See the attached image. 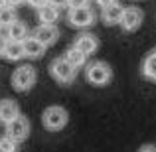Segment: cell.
I'll list each match as a JSON object with an SVG mask.
<instances>
[{"label": "cell", "mask_w": 156, "mask_h": 152, "mask_svg": "<svg viewBox=\"0 0 156 152\" xmlns=\"http://www.w3.org/2000/svg\"><path fill=\"white\" fill-rule=\"evenodd\" d=\"M85 77L91 85L97 87H103V85L111 83L113 79V69L107 61H91V63L85 65Z\"/></svg>", "instance_id": "cell-1"}, {"label": "cell", "mask_w": 156, "mask_h": 152, "mask_svg": "<svg viewBox=\"0 0 156 152\" xmlns=\"http://www.w3.org/2000/svg\"><path fill=\"white\" fill-rule=\"evenodd\" d=\"M36 81H38V71H36L32 65H20V67L14 69V73H12V87L18 93L30 91L36 85Z\"/></svg>", "instance_id": "cell-2"}, {"label": "cell", "mask_w": 156, "mask_h": 152, "mask_svg": "<svg viewBox=\"0 0 156 152\" xmlns=\"http://www.w3.org/2000/svg\"><path fill=\"white\" fill-rule=\"evenodd\" d=\"M67 122H69V113L59 105H51L42 113V125L51 133L61 130Z\"/></svg>", "instance_id": "cell-3"}, {"label": "cell", "mask_w": 156, "mask_h": 152, "mask_svg": "<svg viewBox=\"0 0 156 152\" xmlns=\"http://www.w3.org/2000/svg\"><path fill=\"white\" fill-rule=\"evenodd\" d=\"M50 75L57 83H63V85H69L75 81L77 77V69L69 63L65 57H55V59L50 63Z\"/></svg>", "instance_id": "cell-4"}, {"label": "cell", "mask_w": 156, "mask_h": 152, "mask_svg": "<svg viewBox=\"0 0 156 152\" xmlns=\"http://www.w3.org/2000/svg\"><path fill=\"white\" fill-rule=\"evenodd\" d=\"M67 22L71 24L73 28H79V30H85V28H91L93 24H95V12H93L89 6H81V8H69Z\"/></svg>", "instance_id": "cell-5"}, {"label": "cell", "mask_w": 156, "mask_h": 152, "mask_svg": "<svg viewBox=\"0 0 156 152\" xmlns=\"http://www.w3.org/2000/svg\"><path fill=\"white\" fill-rule=\"evenodd\" d=\"M142 20H144V12H142L140 8H136V6H129V8L122 10L119 26H121L125 32L133 34V32H136L138 28L142 26Z\"/></svg>", "instance_id": "cell-6"}, {"label": "cell", "mask_w": 156, "mask_h": 152, "mask_svg": "<svg viewBox=\"0 0 156 152\" xmlns=\"http://www.w3.org/2000/svg\"><path fill=\"white\" fill-rule=\"evenodd\" d=\"M6 134L10 138H14L16 142H24L28 136H30V121L20 113L14 121H10L6 125Z\"/></svg>", "instance_id": "cell-7"}, {"label": "cell", "mask_w": 156, "mask_h": 152, "mask_svg": "<svg viewBox=\"0 0 156 152\" xmlns=\"http://www.w3.org/2000/svg\"><path fill=\"white\" fill-rule=\"evenodd\" d=\"M34 38L40 40L46 48L53 46L59 38V30L55 28V24H40L38 28L34 30Z\"/></svg>", "instance_id": "cell-8"}, {"label": "cell", "mask_w": 156, "mask_h": 152, "mask_svg": "<svg viewBox=\"0 0 156 152\" xmlns=\"http://www.w3.org/2000/svg\"><path fill=\"white\" fill-rule=\"evenodd\" d=\"M73 46H75L77 50H81L85 55H91V53H95L99 50V38H97L95 34H91V32H81L75 38V44H73Z\"/></svg>", "instance_id": "cell-9"}, {"label": "cell", "mask_w": 156, "mask_h": 152, "mask_svg": "<svg viewBox=\"0 0 156 152\" xmlns=\"http://www.w3.org/2000/svg\"><path fill=\"white\" fill-rule=\"evenodd\" d=\"M20 115V107L12 99H0V125L6 126L10 121H14Z\"/></svg>", "instance_id": "cell-10"}, {"label": "cell", "mask_w": 156, "mask_h": 152, "mask_svg": "<svg viewBox=\"0 0 156 152\" xmlns=\"http://www.w3.org/2000/svg\"><path fill=\"white\" fill-rule=\"evenodd\" d=\"M22 44H24V53H26V57H30V59H40V57L46 53V46H44L40 40H36L34 36H28Z\"/></svg>", "instance_id": "cell-11"}, {"label": "cell", "mask_w": 156, "mask_h": 152, "mask_svg": "<svg viewBox=\"0 0 156 152\" xmlns=\"http://www.w3.org/2000/svg\"><path fill=\"white\" fill-rule=\"evenodd\" d=\"M122 10H125V8H122L119 2H115V4H111V6H105V8H103V12H101V18H103V22L107 24V26H115V24L121 22Z\"/></svg>", "instance_id": "cell-12"}, {"label": "cell", "mask_w": 156, "mask_h": 152, "mask_svg": "<svg viewBox=\"0 0 156 152\" xmlns=\"http://www.w3.org/2000/svg\"><path fill=\"white\" fill-rule=\"evenodd\" d=\"M57 18H59V8L53 6V4H44V6L38 8V20L40 24H55Z\"/></svg>", "instance_id": "cell-13"}, {"label": "cell", "mask_w": 156, "mask_h": 152, "mask_svg": "<svg viewBox=\"0 0 156 152\" xmlns=\"http://www.w3.org/2000/svg\"><path fill=\"white\" fill-rule=\"evenodd\" d=\"M4 57H6L8 61H20L22 57H26V53H24V44L16 42V40H6Z\"/></svg>", "instance_id": "cell-14"}, {"label": "cell", "mask_w": 156, "mask_h": 152, "mask_svg": "<svg viewBox=\"0 0 156 152\" xmlns=\"http://www.w3.org/2000/svg\"><path fill=\"white\" fill-rule=\"evenodd\" d=\"M142 75H144V79L156 83V48L148 51V55L142 59Z\"/></svg>", "instance_id": "cell-15"}, {"label": "cell", "mask_w": 156, "mask_h": 152, "mask_svg": "<svg viewBox=\"0 0 156 152\" xmlns=\"http://www.w3.org/2000/svg\"><path fill=\"white\" fill-rule=\"evenodd\" d=\"M6 34H8V40H16V42H24L28 38V26L20 20L12 22L10 26L6 28Z\"/></svg>", "instance_id": "cell-16"}, {"label": "cell", "mask_w": 156, "mask_h": 152, "mask_svg": "<svg viewBox=\"0 0 156 152\" xmlns=\"http://www.w3.org/2000/svg\"><path fill=\"white\" fill-rule=\"evenodd\" d=\"M65 59L69 61V63L73 65L75 69H79V67H83V65H87V55H85L81 50H77L75 46H71L67 51H65Z\"/></svg>", "instance_id": "cell-17"}, {"label": "cell", "mask_w": 156, "mask_h": 152, "mask_svg": "<svg viewBox=\"0 0 156 152\" xmlns=\"http://www.w3.org/2000/svg\"><path fill=\"white\" fill-rule=\"evenodd\" d=\"M16 10L14 6H8V4H4V6H0V26L2 28H8L12 22H16Z\"/></svg>", "instance_id": "cell-18"}, {"label": "cell", "mask_w": 156, "mask_h": 152, "mask_svg": "<svg viewBox=\"0 0 156 152\" xmlns=\"http://www.w3.org/2000/svg\"><path fill=\"white\" fill-rule=\"evenodd\" d=\"M18 144L14 138H10L8 134L0 136V152H18Z\"/></svg>", "instance_id": "cell-19"}, {"label": "cell", "mask_w": 156, "mask_h": 152, "mask_svg": "<svg viewBox=\"0 0 156 152\" xmlns=\"http://www.w3.org/2000/svg\"><path fill=\"white\" fill-rule=\"evenodd\" d=\"M87 2L89 0H69L67 6L69 8H81V6H87Z\"/></svg>", "instance_id": "cell-20"}, {"label": "cell", "mask_w": 156, "mask_h": 152, "mask_svg": "<svg viewBox=\"0 0 156 152\" xmlns=\"http://www.w3.org/2000/svg\"><path fill=\"white\" fill-rule=\"evenodd\" d=\"M28 4H30V6H34L36 10H38L40 6H44V4H48V0H26Z\"/></svg>", "instance_id": "cell-21"}, {"label": "cell", "mask_w": 156, "mask_h": 152, "mask_svg": "<svg viewBox=\"0 0 156 152\" xmlns=\"http://www.w3.org/2000/svg\"><path fill=\"white\" fill-rule=\"evenodd\" d=\"M48 2L53 4V6H57V8H61V6H67L69 0H48Z\"/></svg>", "instance_id": "cell-22"}, {"label": "cell", "mask_w": 156, "mask_h": 152, "mask_svg": "<svg viewBox=\"0 0 156 152\" xmlns=\"http://www.w3.org/2000/svg\"><path fill=\"white\" fill-rule=\"evenodd\" d=\"M138 152H156V144H144Z\"/></svg>", "instance_id": "cell-23"}, {"label": "cell", "mask_w": 156, "mask_h": 152, "mask_svg": "<svg viewBox=\"0 0 156 152\" xmlns=\"http://www.w3.org/2000/svg\"><path fill=\"white\" fill-rule=\"evenodd\" d=\"M115 2H119V0H97V4H99L101 8H105V6H111V4H115Z\"/></svg>", "instance_id": "cell-24"}, {"label": "cell", "mask_w": 156, "mask_h": 152, "mask_svg": "<svg viewBox=\"0 0 156 152\" xmlns=\"http://www.w3.org/2000/svg\"><path fill=\"white\" fill-rule=\"evenodd\" d=\"M4 2H6L8 6H20V4L26 2V0H4Z\"/></svg>", "instance_id": "cell-25"}, {"label": "cell", "mask_w": 156, "mask_h": 152, "mask_svg": "<svg viewBox=\"0 0 156 152\" xmlns=\"http://www.w3.org/2000/svg\"><path fill=\"white\" fill-rule=\"evenodd\" d=\"M4 48H6V40L0 38V57H4Z\"/></svg>", "instance_id": "cell-26"}, {"label": "cell", "mask_w": 156, "mask_h": 152, "mask_svg": "<svg viewBox=\"0 0 156 152\" xmlns=\"http://www.w3.org/2000/svg\"><path fill=\"white\" fill-rule=\"evenodd\" d=\"M4 4H6V2H4V0H0V6H4Z\"/></svg>", "instance_id": "cell-27"}, {"label": "cell", "mask_w": 156, "mask_h": 152, "mask_svg": "<svg viewBox=\"0 0 156 152\" xmlns=\"http://www.w3.org/2000/svg\"><path fill=\"white\" fill-rule=\"evenodd\" d=\"M0 30H2V26H0Z\"/></svg>", "instance_id": "cell-28"}]
</instances>
